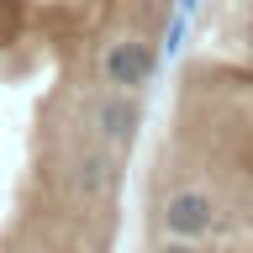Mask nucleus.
<instances>
[{
    "label": "nucleus",
    "instance_id": "nucleus-1",
    "mask_svg": "<svg viewBox=\"0 0 253 253\" xmlns=\"http://www.w3.org/2000/svg\"><path fill=\"white\" fill-rule=\"evenodd\" d=\"M100 74H106V84H116V90H142V84H153V74H158V47L142 42V37H116V42L100 53Z\"/></svg>",
    "mask_w": 253,
    "mask_h": 253
},
{
    "label": "nucleus",
    "instance_id": "nucleus-2",
    "mask_svg": "<svg viewBox=\"0 0 253 253\" xmlns=\"http://www.w3.org/2000/svg\"><path fill=\"white\" fill-rule=\"evenodd\" d=\"M158 221H164L169 237H190V243H195V237H206L211 227H216V201H211L206 190H179V195L164 201Z\"/></svg>",
    "mask_w": 253,
    "mask_h": 253
},
{
    "label": "nucleus",
    "instance_id": "nucleus-3",
    "mask_svg": "<svg viewBox=\"0 0 253 253\" xmlns=\"http://www.w3.org/2000/svg\"><path fill=\"white\" fill-rule=\"evenodd\" d=\"M95 126H100V137H106V142L126 148V142L137 137V126H142V106L126 90H111L106 100L95 106Z\"/></svg>",
    "mask_w": 253,
    "mask_h": 253
},
{
    "label": "nucleus",
    "instance_id": "nucleus-4",
    "mask_svg": "<svg viewBox=\"0 0 253 253\" xmlns=\"http://www.w3.org/2000/svg\"><path fill=\"white\" fill-rule=\"evenodd\" d=\"M74 185L84 190V195L106 190V185H111V164H106V158H79V174H74Z\"/></svg>",
    "mask_w": 253,
    "mask_h": 253
},
{
    "label": "nucleus",
    "instance_id": "nucleus-5",
    "mask_svg": "<svg viewBox=\"0 0 253 253\" xmlns=\"http://www.w3.org/2000/svg\"><path fill=\"white\" fill-rule=\"evenodd\" d=\"M185 21H190V16L179 11V16L169 21V32H164V47H169V53H179V42H185Z\"/></svg>",
    "mask_w": 253,
    "mask_h": 253
},
{
    "label": "nucleus",
    "instance_id": "nucleus-6",
    "mask_svg": "<svg viewBox=\"0 0 253 253\" xmlns=\"http://www.w3.org/2000/svg\"><path fill=\"white\" fill-rule=\"evenodd\" d=\"M153 253H201L190 237H174V243H164V248H153Z\"/></svg>",
    "mask_w": 253,
    "mask_h": 253
},
{
    "label": "nucleus",
    "instance_id": "nucleus-7",
    "mask_svg": "<svg viewBox=\"0 0 253 253\" xmlns=\"http://www.w3.org/2000/svg\"><path fill=\"white\" fill-rule=\"evenodd\" d=\"M195 5H201V0H179V11H185V16H190V11H195Z\"/></svg>",
    "mask_w": 253,
    "mask_h": 253
}]
</instances>
